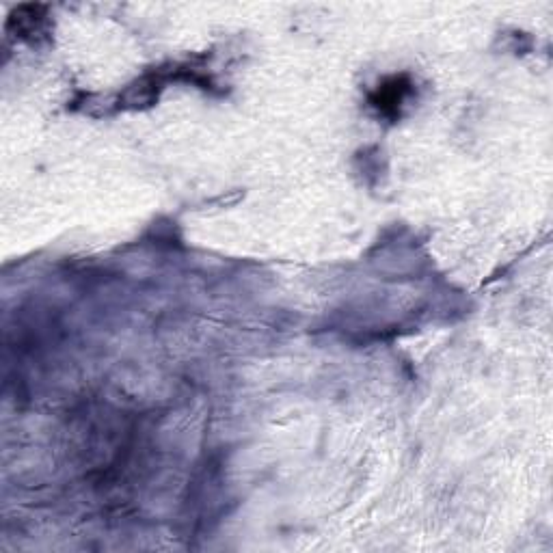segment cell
I'll use <instances>...</instances> for the list:
<instances>
[{
    "label": "cell",
    "mask_w": 553,
    "mask_h": 553,
    "mask_svg": "<svg viewBox=\"0 0 553 553\" xmlns=\"http://www.w3.org/2000/svg\"><path fill=\"white\" fill-rule=\"evenodd\" d=\"M411 91H413V85L407 76L387 78L385 83L376 87V91L370 96V104L372 109L379 111V115L387 119H396L400 117L402 106L409 100Z\"/></svg>",
    "instance_id": "cell-1"
}]
</instances>
